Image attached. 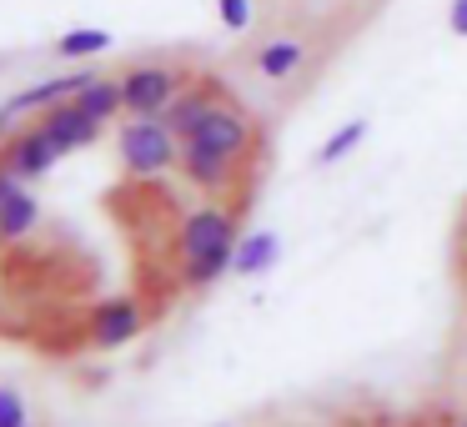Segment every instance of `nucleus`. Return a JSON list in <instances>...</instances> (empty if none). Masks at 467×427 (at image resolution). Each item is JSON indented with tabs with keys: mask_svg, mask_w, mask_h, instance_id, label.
Returning <instances> with one entry per match:
<instances>
[{
	"mask_svg": "<svg viewBox=\"0 0 467 427\" xmlns=\"http://www.w3.org/2000/svg\"><path fill=\"white\" fill-rule=\"evenodd\" d=\"M61 161V151H56V141L36 126V131H26V136H16V146L5 151V166H11L21 182H36V176H46L51 166Z\"/></svg>",
	"mask_w": 467,
	"mask_h": 427,
	"instance_id": "9",
	"label": "nucleus"
},
{
	"mask_svg": "<svg viewBox=\"0 0 467 427\" xmlns=\"http://www.w3.org/2000/svg\"><path fill=\"white\" fill-rule=\"evenodd\" d=\"M367 131H372V126H367V121H347L342 131H337L332 141H327L322 151H317V161H322V166H337V161H342V156H352L357 146L367 141Z\"/></svg>",
	"mask_w": 467,
	"mask_h": 427,
	"instance_id": "16",
	"label": "nucleus"
},
{
	"mask_svg": "<svg viewBox=\"0 0 467 427\" xmlns=\"http://www.w3.org/2000/svg\"><path fill=\"white\" fill-rule=\"evenodd\" d=\"M101 51H111V31H96V26L66 31L56 41V56H66V61H86V56H101Z\"/></svg>",
	"mask_w": 467,
	"mask_h": 427,
	"instance_id": "15",
	"label": "nucleus"
},
{
	"mask_svg": "<svg viewBox=\"0 0 467 427\" xmlns=\"http://www.w3.org/2000/svg\"><path fill=\"white\" fill-rule=\"evenodd\" d=\"M21 427H26V422H21Z\"/></svg>",
	"mask_w": 467,
	"mask_h": 427,
	"instance_id": "21",
	"label": "nucleus"
},
{
	"mask_svg": "<svg viewBox=\"0 0 467 427\" xmlns=\"http://www.w3.org/2000/svg\"><path fill=\"white\" fill-rule=\"evenodd\" d=\"M146 327V312L141 302H131V297H111V302H101L91 312V342L101 347V352H111V347H126L136 332Z\"/></svg>",
	"mask_w": 467,
	"mask_h": 427,
	"instance_id": "6",
	"label": "nucleus"
},
{
	"mask_svg": "<svg viewBox=\"0 0 467 427\" xmlns=\"http://www.w3.org/2000/svg\"><path fill=\"white\" fill-rule=\"evenodd\" d=\"M186 86V76L176 66H131L121 76V96H126V116H161L176 101V91Z\"/></svg>",
	"mask_w": 467,
	"mask_h": 427,
	"instance_id": "2",
	"label": "nucleus"
},
{
	"mask_svg": "<svg viewBox=\"0 0 467 427\" xmlns=\"http://www.w3.org/2000/svg\"><path fill=\"white\" fill-rule=\"evenodd\" d=\"M216 16H222L226 31H246V21H252V0H216Z\"/></svg>",
	"mask_w": 467,
	"mask_h": 427,
	"instance_id": "17",
	"label": "nucleus"
},
{
	"mask_svg": "<svg viewBox=\"0 0 467 427\" xmlns=\"http://www.w3.org/2000/svg\"><path fill=\"white\" fill-rule=\"evenodd\" d=\"M76 101L86 106L91 116H101V121H111V116L126 111V96H121V81H106V76H91V81L76 91Z\"/></svg>",
	"mask_w": 467,
	"mask_h": 427,
	"instance_id": "12",
	"label": "nucleus"
},
{
	"mask_svg": "<svg viewBox=\"0 0 467 427\" xmlns=\"http://www.w3.org/2000/svg\"><path fill=\"white\" fill-rule=\"evenodd\" d=\"M176 146H182V136L161 116H131L121 131V161L136 176H161L176 161Z\"/></svg>",
	"mask_w": 467,
	"mask_h": 427,
	"instance_id": "1",
	"label": "nucleus"
},
{
	"mask_svg": "<svg viewBox=\"0 0 467 427\" xmlns=\"http://www.w3.org/2000/svg\"><path fill=\"white\" fill-rule=\"evenodd\" d=\"M26 422V402L16 387H0V427H21Z\"/></svg>",
	"mask_w": 467,
	"mask_h": 427,
	"instance_id": "18",
	"label": "nucleus"
},
{
	"mask_svg": "<svg viewBox=\"0 0 467 427\" xmlns=\"http://www.w3.org/2000/svg\"><path fill=\"white\" fill-rule=\"evenodd\" d=\"M236 266V246H222V252H206L196 256V262H182V282L186 286H212L222 272H232Z\"/></svg>",
	"mask_w": 467,
	"mask_h": 427,
	"instance_id": "14",
	"label": "nucleus"
},
{
	"mask_svg": "<svg viewBox=\"0 0 467 427\" xmlns=\"http://www.w3.org/2000/svg\"><path fill=\"white\" fill-rule=\"evenodd\" d=\"M192 141L196 146H212V151H222V156H246V151H252V121H246L242 111H232V106L216 101L212 111L202 116V126H196Z\"/></svg>",
	"mask_w": 467,
	"mask_h": 427,
	"instance_id": "5",
	"label": "nucleus"
},
{
	"mask_svg": "<svg viewBox=\"0 0 467 427\" xmlns=\"http://www.w3.org/2000/svg\"><path fill=\"white\" fill-rule=\"evenodd\" d=\"M216 91H222V86H206V81H202V86H182V91H176V101L161 111V121L171 126L176 136H182V146L192 141L196 126H202V116L216 106Z\"/></svg>",
	"mask_w": 467,
	"mask_h": 427,
	"instance_id": "8",
	"label": "nucleus"
},
{
	"mask_svg": "<svg viewBox=\"0 0 467 427\" xmlns=\"http://www.w3.org/2000/svg\"><path fill=\"white\" fill-rule=\"evenodd\" d=\"M36 216H41V206H36V196L16 186V192L5 196V202H0V242H21V236L36 226Z\"/></svg>",
	"mask_w": 467,
	"mask_h": 427,
	"instance_id": "10",
	"label": "nucleus"
},
{
	"mask_svg": "<svg viewBox=\"0 0 467 427\" xmlns=\"http://www.w3.org/2000/svg\"><path fill=\"white\" fill-rule=\"evenodd\" d=\"M222 246H236V216L226 206H196L176 232V256L182 262H196V256L222 252Z\"/></svg>",
	"mask_w": 467,
	"mask_h": 427,
	"instance_id": "3",
	"label": "nucleus"
},
{
	"mask_svg": "<svg viewBox=\"0 0 467 427\" xmlns=\"http://www.w3.org/2000/svg\"><path fill=\"white\" fill-rule=\"evenodd\" d=\"M447 26H452V36H467V0H452V11H447Z\"/></svg>",
	"mask_w": 467,
	"mask_h": 427,
	"instance_id": "19",
	"label": "nucleus"
},
{
	"mask_svg": "<svg viewBox=\"0 0 467 427\" xmlns=\"http://www.w3.org/2000/svg\"><path fill=\"white\" fill-rule=\"evenodd\" d=\"M306 61V46L302 41H272L256 51V71L266 76V81H286V76H296Z\"/></svg>",
	"mask_w": 467,
	"mask_h": 427,
	"instance_id": "11",
	"label": "nucleus"
},
{
	"mask_svg": "<svg viewBox=\"0 0 467 427\" xmlns=\"http://www.w3.org/2000/svg\"><path fill=\"white\" fill-rule=\"evenodd\" d=\"M182 172H186V182H192V186L226 192V186L236 182V156H222V151H212V146L186 141L182 146Z\"/></svg>",
	"mask_w": 467,
	"mask_h": 427,
	"instance_id": "7",
	"label": "nucleus"
},
{
	"mask_svg": "<svg viewBox=\"0 0 467 427\" xmlns=\"http://www.w3.org/2000/svg\"><path fill=\"white\" fill-rule=\"evenodd\" d=\"M272 262H276V236L272 232H252L246 242H236V266L232 272L256 276V272H266Z\"/></svg>",
	"mask_w": 467,
	"mask_h": 427,
	"instance_id": "13",
	"label": "nucleus"
},
{
	"mask_svg": "<svg viewBox=\"0 0 467 427\" xmlns=\"http://www.w3.org/2000/svg\"><path fill=\"white\" fill-rule=\"evenodd\" d=\"M457 427H467V422H457Z\"/></svg>",
	"mask_w": 467,
	"mask_h": 427,
	"instance_id": "20",
	"label": "nucleus"
},
{
	"mask_svg": "<svg viewBox=\"0 0 467 427\" xmlns=\"http://www.w3.org/2000/svg\"><path fill=\"white\" fill-rule=\"evenodd\" d=\"M101 126H106L101 116H91L81 101H76V96H71V101H56L51 111L41 116V131L56 141V151H61V156H71V151H81V146H91L96 136H101Z\"/></svg>",
	"mask_w": 467,
	"mask_h": 427,
	"instance_id": "4",
	"label": "nucleus"
}]
</instances>
